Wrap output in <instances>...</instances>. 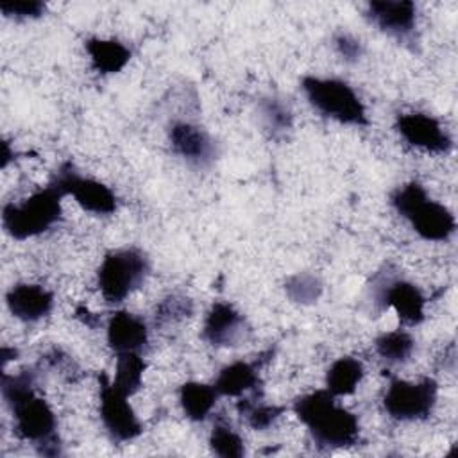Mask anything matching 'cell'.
Listing matches in <instances>:
<instances>
[{"label": "cell", "mask_w": 458, "mask_h": 458, "mask_svg": "<svg viewBox=\"0 0 458 458\" xmlns=\"http://www.w3.org/2000/svg\"><path fill=\"white\" fill-rule=\"evenodd\" d=\"M36 372L23 369L16 374H2V395L13 413L14 433L30 442L39 454H61L57 419L52 406L36 394Z\"/></svg>", "instance_id": "1"}, {"label": "cell", "mask_w": 458, "mask_h": 458, "mask_svg": "<svg viewBox=\"0 0 458 458\" xmlns=\"http://www.w3.org/2000/svg\"><path fill=\"white\" fill-rule=\"evenodd\" d=\"M336 399L322 388L297 397L292 406L311 440L326 449L351 447L360 440L358 417Z\"/></svg>", "instance_id": "2"}, {"label": "cell", "mask_w": 458, "mask_h": 458, "mask_svg": "<svg viewBox=\"0 0 458 458\" xmlns=\"http://www.w3.org/2000/svg\"><path fill=\"white\" fill-rule=\"evenodd\" d=\"M390 204L426 242H447L456 231L453 211L431 199L417 181L397 186L390 195Z\"/></svg>", "instance_id": "3"}, {"label": "cell", "mask_w": 458, "mask_h": 458, "mask_svg": "<svg viewBox=\"0 0 458 458\" xmlns=\"http://www.w3.org/2000/svg\"><path fill=\"white\" fill-rule=\"evenodd\" d=\"M61 186L50 179L47 186L36 190L20 202H7L2 208V225L14 240H29L50 231L63 218Z\"/></svg>", "instance_id": "4"}, {"label": "cell", "mask_w": 458, "mask_h": 458, "mask_svg": "<svg viewBox=\"0 0 458 458\" xmlns=\"http://www.w3.org/2000/svg\"><path fill=\"white\" fill-rule=\"evenodd\" d=\"M301 88L310 106L322 116L352 127L369 125L367 107L349 82L336 77L306 75Z\"/></svg>", "instance_id": "5"}, {"label": "cell", "mask_w": 458, "mask_h": 458, "mask_svg": "<svg viewBox=\"0 0 458 458\" xmlns=\"http://www.w3.org/2000/svg\"><path fill=\"white\" fill-rule=\"evenodd\" d=\"M148 274L150 261L143 250L114 249L104 256L97 270V286L107 302L118 304L143 286Z\"/></svg>", "instance_id": "6"}, {"label": "cell", "mask_w": 458, "mask_h": 458, "mask_svg": "<svg viewBox=\"0 0 458 458\" xmlns=\"http://www.w3.org/2000/svg\"><path fill=\"white\" fill-rule=\"evenodd\" d=\"M438 399V383L433 377L420 381H406L401 377L390 379L383 394V410L388 417L399 422L426 420Z\"/></svg>", "instance_id": "7"}, {"label": "cell", "mask_w": 458, "mask_h": 458, "mask_svg": "<svg viewBox=\"0 0 458 458\" xmlns=\"http://www.w3.org/2000/svg\"><path fill=\"white\" fill-rule=\"evenodd\" d=\"M98 401L102 426L113 442L123 444L141 435L143 426L129 403V395L118 390L106 374L98 376Z\"/></svg>", "instance_id": "8"}, {"label": "cell", "mask_w": 458, "mask_h": 458, "mask_svg": "<svg viewBox=\"0 0 458 458\" xmlns=\"http://www.w3.org/2000/svg\"><path fill=\"white\" fill-rule=\"evenodd\" d=\"M52 179L61 186L64 195L73 197L75 202L88 213L107 216L118 208V199L107 184L93 177L81 175L70 161L63 163Z\"/></svg>", "instance_id": "9"}, {"label": "cell", "mask_w": 458, "mask_h": 458, "mask_svg": "<svg viewBox=\"0 0 458 458\" xmlns=\"http://www.w3.org/2000/svg\"><path fill=\"white\" fill-rule=\"evenodd\" d=\"M395 131L411 147L431 154H447L453 148V138L442 122L428 113L411 111L397 114Z\"/></svg>", "instance_id": "10"}, {"label": "cell", "mask_w": 458, "mask_h": 458, "mask_svg": "<svg viewBox=\"0 0 458 458\" xmlns=\"http://www.w3.org/2000/svg\"><path fill=\"white\" fill-rule=\"evenodd\" d=\"M381 308H392L406 326H419L426 317V297L417 284L403 277L383 279L376 290Z\"/></svg>", "instance_id": "11"}, {"label": "cell", "mask_w": 458, "mask_h": 458, "mask_svg": "<svg viewBox=\"0 0 458 458\" xmlns=\"http://www.w3.org/2000/svg\"><path fill=\"white\" fill-rule=\"evenodd\" d=\"M168 143L175 156L195 166L211 165L218 154L211 134L191 122H174L168 127Z\"/></svg>", "instance_id": "12"}, {"label": "cell", "mask_w": 458, "mask_h": 458, "mask_svg": "<svg viewBox=\"0 0 458 458\" xmlns=\"http://www.w3.org/2000/svg\"><path fill=\"white\" fill-rule=\"evenodd\" d=\"M367 18L383 32L406 39L417 25V7L411 0H372L367 4Z\"/></svg>", "instance_id": "13"}, {"label": "cell", "mask_w": 458, "mask_h": 458, "mask_svg": "<svg viewBox=\"0 0 458 458\" xmlns=\"http://www.w3.org/2000/svg\"><path fill=\"white\" fill-rule=\"evenodd\" d=\"M247 331L243 315L229 302H213L202 324V338L215 347L236 345Z\"/></svg>", "instance_id": "14"}, {"label": "cell", "mask_w": 458, "mask_h": 458, "mask_svg": "<svg viewBox=\"0 0 458 458\" xmlns=\"http://www.w3.org/2000/svg\"><path fill=\"white\" fill-rule=\"evenodd\" d=\"M106 340L107 345L120 352H141L148 345V326L147 322L125 310L114 311L106 326Z\"/></svg>", "instance_id": "15"}, {"label": "cell", "mask_w": 458, "mask_h": 458, "mask_svg": "<svg viewBox=\"0 0 458 458\" xmlns=\"http://www.w3.org/2000/svg\"><path fill=\"white\" fill-rule=\"evenodd\" d=\"M9 313L21 322H38L54 310V293L41 284L18 283L5 293Z\"/></svg>", "instance_id": "16"}, {"label": "cell", "mask_w": 458, "mask_h": 458, "mask_svg": "<svg viewBox=\"0 0 458 458\" xmlns=\"http://www.w3.org/2000/svg\"><path fill=\"white\" fill-rule=\"evenodd\" d=\"M259 385V363L243 360L222 367L213 383L218 395L225 397H243L245 394H256Z\"/></svg>", "instance_id": "17"}, {"label": "cell", "mask_w": 458, "mask_h": 458, "mask_svg": "<svg viewBox=\"0 0 458 458\" xmlns=\"http://www.w3.org/2000/svg\"><path fill=\"white\" fill-rule=\"evenodd\" d=\"M84 48L93 70L100 75L118 73L131 61V48L114 38H89Z\"/></svg>", "instance_id": "18"}, {"label": "cell", "mask_w": 458, "mask_h": 458, "mask_svg": "<svg viewBox=\"0 0 458 458\" xmlns=\"http://www.w3.org/2000/svg\"><path fill=\"white\" fill-rule=\"evenodd\" d=\"M218 397L220 395L213 385L200 381H188L179 388L181 410L193 422L206 420L211 415Z\"/></svg>", "instance_id": "19"}, {"label": "cell", "mask_w": 458, "mask_h": 458, "mask_svg": "<svg viewBox=\"0 0 458 458\" xmlns=\"http://www.w3.org/2000/svg\"><path fill=\"white\" fill-rule=\"evenodd\" d=\"M363 363L351 356H342L331 363L326 374V390L335 397H345L356 392L363 379Z\"/></svg>", "instance_id": "20"}, {"label": "cell", "mask_w": 458, "mask_h": 458, "mask_svg": "<svg viewBox=\"0 0 458 458\" xmlns=\"http://www.w3.org/2000/svg\"><path fill=\"white\" fill-rule=\"evenodd\" d=\"M145 369L147 363L141 352H120L116 354L114 377L111 381L118 390L131 397L141 388Z\"/></svg>", "instance_id": "21"}, {"label": "cell", "mask_w": 458, "mask_h": 458, "mask_svg": "<svg viewBox=\"0 0 458 458\" xmlns=\"http://www.w3.org/2000/svg\"><path fill=\"white\" fill-rule=\"evenodd\" d=\"M374 349L383 361L390 365H399L406 363L413 356L415 340L408 331L394 329L379 335L374 342Z\"/></svg>", "instance_id": "22"}, {"label": "cell", "mask_w": 458, "mask_h": 458, "mask_svg": "<svg viewBox=\"0 0 458 458\" xmlns=\"http://www.w3.org/2000/svg\"><path fill=\"white\" fill-rule=\"evenodd\" d=\"M236 410L245 419V422L256 431L268 429L284 411L283 406L267 404L256 397H242L236 404Z\"/></svg>", "instance_id": "23"}, {"label": "cell", "mask_w": 458, "mask_h": 458, "mask_svg": "<svg viewBox=\"0 0 458 458\" xmlns=\"http://www.w3.org/2000/svg\"><path fill=\"white\" fill-rule=\"evenodd\" d=\"M211 453L222 458H240L245 454V444L240 433L225 420H216L209 433Z\"/></svg>", "instance_id": "24"}, {"label": "cell", "mask_w": 458, "mask_h": 458, "mask_svg": "<svg viewBox=\"0 0 458 458\" xmlns=\"http://www.w3.org/2000/svg\"><path fill=\"white\" fill-rule=\"evenodd\" d=\"M322 281L310 272H297L284 281V293L295 304H313L322 295Z\"/></svg>", "instance_id": "25"}, {"label": "cell", "mask_w": 458, "mask_h": 458, "mask_svg": "<svg viewBox=\"0 0 458 458\" xmlns=\"http://www.w3.org/2000/svg\"><path fill=\"white\" fill-rule=\"evenodd\" d=\"M259 113H261L267 131H270L272 136L283 134L292 127L293 114H292L290 107L284 102H281L279 98H274V97L263 98L259 104Z\"/></svg>", "instance_id": "26"}, {"label": "cell", "mask_w": 458, "mask_h": 458, "mask_svg": "<svg viewBox=\"0 0 458 458\" xmlns=\"http://www.w3.org/2000/svg\"><path fill=\"white\" fill-rule=\"evenodd\" d=\"M191 311H193V304L188 297L170 295L156 306L154 317H156L157 324H170V322H177V320L190 317Z\"/></svg>", "instance_id": "27"}, {"label": "cell", "mask_w": 458, "mask_h": 458, "mask_svg": "<svg viewBox=\"0 0 458 458\" xmlns=\"http://www.w3.org/2000/svg\"><path fill=\"white\" fill-rule=\"evenodd\" d=\"M47 5L39 0H4L0 2V11L7 18L14 20H34L43 16Z\"/></svg>", "instance_id": "28"}, {"label": "cell", "mask_w": 458, "mask_h": 458, "mask_svg": "<svg viewBox=\"0 0 458 458\" xmlns=\"http://www.w3.org/2000/svg\"><path fill=\"white\" fill-rule=\"evenodd\" d=\"M333 43H335V48L338 52V55L347 61V63H354L361 57V52H363V47L360 43V39H356L354 36L347 34V32H338L335 38H333Z\"/></svg>", "instance_id": "29"}]
</instances>
